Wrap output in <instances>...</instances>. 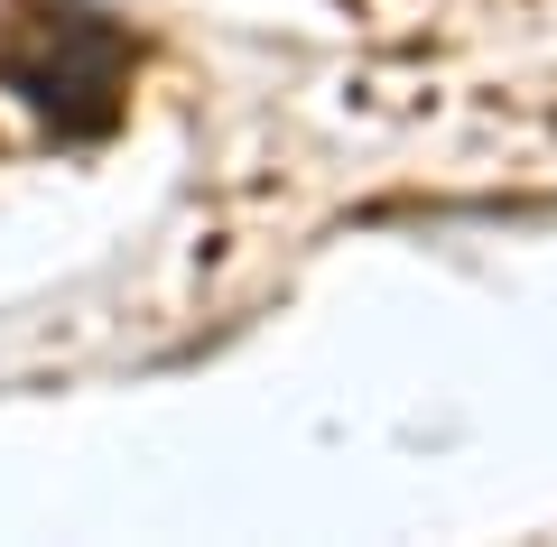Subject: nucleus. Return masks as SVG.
Returning a JSON list of instances; mask_svg holds the SVG:
<instances>
[{
	"label": "nucleus",
	"mask_w": 557,
	"mask_h": 547,
	"mask_svg": "<svg viewBox=\"0 0 557 547\" xmlns=\"http://www.w3.org/2000/svg\"><path fill=\"white\" fill-rule=\"evenodd\" d=\"M121 75H131V38H121L102 10H28V20L0 28V84L47 112L65 139H102L121 121Z\"/></svg>",
	"instance_id": "f257e3e1"
}]
</instances>
